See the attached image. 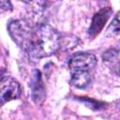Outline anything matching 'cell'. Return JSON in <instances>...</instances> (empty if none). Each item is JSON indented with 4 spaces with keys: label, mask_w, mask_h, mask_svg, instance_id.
<instances>
[{
    "label": "cell",
    "mask_w": 120,
    "mask_h": 120,
    "mask_svg": "<svg viewBox=\"0 0 120 120\" xmlns=\"http://www.w3.org/2000/svg\"><path fill=\"white\" fill-rule=\"evenodd\" d=\"M11 9H12V7H11L10 2L4 1V0L1 1V10L2 11H9Z\"/></svg>",
    "instance_id": "cell-9"
},
{
    "label": "cell",
    "mask_w": 120,
    "mask_h": 120,
    "mask_svg": "<svg viewBox=\"0 0 120 120\" xmlns=\"http://www.w3.org/2000/svg\"><path fill=\"white\" fill-rule=\"evenodd\" d=\"M29 85L31 88V98L33 101L36 104L40 105L45 99L46 93H45V86L42 81L41 73L39 70L36 69L33 71Z\"/></svg>",
    "instance_id": "cell-4"
},
{
    "label": "cell",
    "mask_w": 120,
    "mask_h": 120,
    "mask_svg": "<svg viewBox=\"0 0 120 120\" xmlns=\"http://www.w3.org/2000/svg\"><path fill=\"white\" fill-rule=\"evenodd\" d=\"M21 94H22L21 85L15 79L8 76L2 77L1 90H0V98L2 104L19 98L21 97Z\"/></svg>",
    "instance_id": "cell-2"
},
{
    "label": "cell",
    "mask_w": 120,
    "mask_h": 120,
    "mask_svg": "<svg viewBox=\"0 0 120 120\" xmlns=\"http://www.w3.org/2000/svg\"><path fill=\"white\" fill-rule=\"evenodd\" d=\"M91 82V75L89 71H74L72 72L70 84L76 88H85L90 84Z\"/></svg>",
    "instance_id": "cell-6"
},
{
    "label": "cell",
    "mask_w": 120,
    "mask_h": 120,
    "mask_svg": "<svg viewBox=\"0 0 120 120\" xmlns=\"http://www.w3.org/2000/svg\"><path fill=\"white\" fill-rule=\"evenodd\" d=\"M97 64V58L93 53L90 52H79L73 55L69 62L68 68L69 69L74 71H88L89 69L93 68Z\"/></svg>",
    "instance_id": "cell-3"
},
{
    "label": "cell",
    "mask_w": 120,
    "mask_h": 120,
    "mask_svg": "<svg viewBox=\"0 0 120 120\" xmlns=\"http://www.w3.org/2000/svg\"><path fill=\"white\" fill-rule=\"evenodd\" d=\"M117 52L115 51V50H113V49H111V50H108L107 52H104V54H103V60L104 61H111V60H112L116 55H117Z\"/></svg>",
    "instance_id": "cell-8"
},
{
    "label": "cell",
    "mask_w": 120,
    "mask_h": 120,
    "mask_svg": "<svg viewBox=\"0 0 120 120\" xmlns=\"http://www.w3.org/2000/svg\"><path fill=\"white\" fill-rule=\"evenodd\" d=\"M106 34H107V36L120 35V11L115 15L112 22L108 26Z\"/></svg>",
    "instance_id": "cell-7"
},
{
    "label": "cell",
    "mask_w": 120,
    "mask_h": 120,
    "mask_svg": "<svg viewBox=\"0 0 120 120\" xmlns=\"http://www.w3.org/2000/svg\"><path fill=\"white\" fill-rule=\"evenodd\" d=\"M116 72L118 73V74H120V63H118L117 64V66H116Z\"/></svg>",
    "instance_id": "cell-10"
},
{
    "label": "cell",
    "mask_w": 120,
    "mask_h": 120,
    "mask_svg": "<svg viewBox=\"0 0 120 120\" xmlns=\"http://www.w3.org/2000/svg\"><path fill=\"white\" fill-rule=\"evenodd\" d=\"M111 14H112V9L111 8L108 7V8H101L99 11H98L94 15L91 25L88 30V33L91 37H95L100 32V30H102Z\"/></svg>",
    "instance_id": "cell-5"
},
{
    "label": "cell",
    "mask_w": 120,
    "mask_h": 120,
    "mask_svg": "<svg viewBox=\"0 0 120 120\" xmlns=\"http://www.w3.org/2000/svg\"><path fill=\"white\" fill-rule=\"evenodd\" d=\"M118 101H119V102H120V99H119V100H118ZM119 108H120V104H119Z\"/></svg>",
    "instance_id": "cell-11"
},
{
    "label": "cell",
    "mask_w": 120,
    "mask_h": 120,
    "mask_svg": "<svg viewBox=\"0 0 120 120\" xmlns=\"http://www.w3.org/2000/svg\"><path fill=\"white\" fill-rule=\"evenodd\" d=\"M8 31L14 42L32 58L47 57L60 49V35L48 24L33 25L25 20H14L8 23Z\"/></svg>",
    "instance_id": "cell-1"
}]
</instances>
